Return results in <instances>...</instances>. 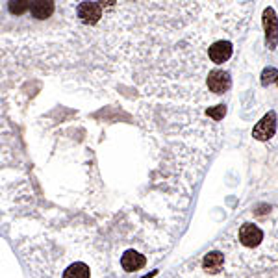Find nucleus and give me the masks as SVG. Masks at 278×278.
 Returning <instances> with one entry per match:
<instances>
[{
  "label": "nucleus",
  "mask_w": 278,
  "mask_h": 278,
  "mask_svg": "<svg viewBox=\"0 0 278 278\" xmlns=\"http://www.w3.org/2000/svg\"><path fill=\"white\" fill-rule=\"evenodd\" d=\"M263 238H265V234H263L261 227H258L254 223H245L238 230V241L245 249H254V247H258V245L263 241Z\"/></svg>",
  "instance_id": "1"
},
{
  "label": "nucleus",
  "mask_w": 278,
  "mask_h": 278,
  "mask_svg": "<svg viewBox=\"0 0 278 278\" xmlns=\"http://www.w3.org/2000/svg\"><path fill=\"white\" fill-rule=\"evenodd\" d=\"M263 24H265L267 30V45L272 50L276 46V34H278V21L272 8H267L265 12H263Z\"/></svg>",
  "instance_id": "7"
},
{
  "label": "nucleus",
  "mask_w": 278,
  "mask_h": 278,
  "mask_svg": "<svg viewBox=\"0 0 278 278\" xmlns=\"http://www.w3.org/2000/svg\"><path fill=\"white\" fill-rule=\"evenodd\" d=\"M225 114H227V108H225V106H217V108L208 109V115H210V117H213L215 121H221Z\"/></svg>",
  "instance_id": "12"
},
{
  "label": "nucleus",
  "mask_w": 278,
  "mask_h": 278,
  "mask_svg": "<svg viewBox=\"0 0 278 278\" xmlns=\"http://www.w3.org/2000/svg\"><path fill=\"white\" fill-rule=\"evenodd\" d=\"M232 54H234V43L228 39H217L208 46V58L215 65L227 63L232 58Z\"/></svg>",
  "instance_id": "2"
},
{
  "label": "nucleus",
  "mask_w": 278,
  "mask_h": 278,
  "mask_svg": "<svg viewBox=\"0 0 278 278\" xmlns=\"http://www.w3.org/2000/svg\"><path fill=\"white\" fill-rule=\"evenodd\" d=\"M30 4H32V0H10V2H8V8H10V12H12L13 15H23V13L28 10Z\"/></svg>",
  "instance_id": "11"
},
{
  "label": "nucleus",
  "mask_w": 278,
  "mask_h": 278,
  "mask_svg": "<svg viewBox=\"0 0 278 278\" xmlns=\"http://www.w3.org/2000/svg\"><path fill=\"white\" fill-rule=\"evenodd\" d=\"M225 265H227V258L221 250H210L200 261V267L206 274H219L221 271H225Z\"/></svg>",
  "instance_id": "4"
},
{
  "label": "nucleus",
  "mask_w": 278,
  "mask_h": 278,
  "mask_svg": "<svg viewBox=\"0 0 278 278\" xmlns=\"http://www.w3.org/2000/svg\"><path fill=\"white\" fill-rule=\"evenodd\" d=\"M274 132H276V114H274V112H269V114L254 126L252 136H254L256 139H260V141H267V139H271V137L274 136Z\"/></svg>",
  "instance_id": "5"
},
{
  "label": "nucleus",
  "mask_w": 278,
  "mask_h": 278,
  "mask_svg": "<svg viewBox=\"0 0 278 278\" xmlns=\"http://www.w3.org/2000/svg\"><path fill=\"white\" fill-rule=\"evenodd\" d=\"M54 12V0H34L32 2V17L45 21Z\"/></svg>",
  "instance_id": "9"
},
{
  "label": "nucleus",
  "mask_w": 278,
  "mask_h": 278,
  "mask_svg": "<svg viewBox=\"0 0 278 278\" xmlns=\"http://www.w3.org/2000/svg\"><path fill=\"white\" fill-rule=\"evenodd\" d=\"M76 15H78V19L84 24H97L98 19L102 17V8H100V4L85 0V2H82L78 6Z\"/></svg>",
  "instance_id": "6"
},
{
  "label": "nucleus",
  "mask_w": 278,
  "mask_h": 278,
  "mask_svg": "<svg viewBox=\"0 0 278 278\" xmlns=\"http://www.w3.org/2000/svg\"><path fill=\"white\" fill-rule=\"evenodd\" d=\"M121 263H123V269H125L126 272H134V271H139V269L145 267L147 258L141 256L139 252H136V250H126L125 254H123Z\"/></svg>",
  "instance_id": "8"
},
{
  "label": "nucleus",
  "mask_w": 278,
  "mask_h": 278,
  "mask_svg": "<svg viewBox=\"0 0 278 278\" xmlns=\"http://www.w3.org/2000/svg\"><path fill=\"white\" fill-rule=\"evenodd\" d=\"M63 278H91V274L87 265H84V263H74V265H71L67 271H65Z\"/></svg>",
  "instance_id": "10"
},
{
  "label": "nucleus",
  "mask_w": 278,
  "mask_h": 278,
  "mask_svg": "<svg viewBox=\"0 0 278 278\" xmlns=\"http://www.w3.org/2000/svg\"><path fill=\"white\" fill-rule=\"evenodd\" d=\"M206 84H208V89L211 93H215V95H225L230 91L232 87V78H230V74L227 71H223V69H213L210 74H208V78H206Z\"/></svg>",
  "instance_id": "3"
},
{
  "label": "nucleus",
  "mask_w": 278,
  "mask_h": 278,
  "mask_svg": "<svg viewBox=\"0 0 278 278\" xmlns=\"http://www.w3.org/2000/svg\"><path fill=\"white\" fill-rule=\"evenodd\" d=\"M98 2H100V6L108 8V6H115V2H117V0H98Z\"/></svg>",
  "instance_id": "13"
}]
</instances>
